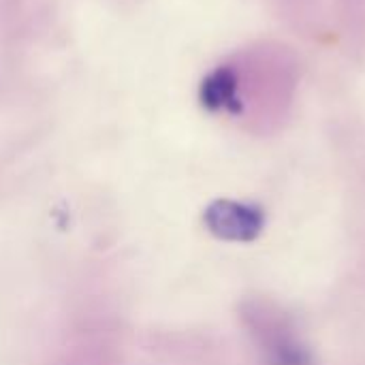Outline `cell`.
<instances>
[{"label":"cell","mask_w":365,"mask_h":365,"mask_svg":"<svg viewBox=\"0 0 365 365\" xmlns=\"http://www.w3.org/2000/svg\"><path fill=\"white\" fill-rule=\"evenodd\" d=\"M336 19L351 51L365 49V0H336Z\"/></svg>","instance_id":"3"},{"label":"cell","mask_w":365,"mask_h":365,"mask_svg":"<svg viewBox=\"0 0 365 365\" xmlns=\"http://www.w3.org/2000/svg\"><path fill=\"white\" fill-rule=\"evenodd\" d=\"M246 210L237 207V205H229V203H218L216 207L210 210L207 214V222L212 227V231H216L222 237H246V229H250L252 225L246 222Z\"/></svg>","instance_id":"4"},{"label":"cell","mask_w":365,"mask_h":365,"mask_svg":"<svg viewBox=\"0 0 365 365\" xmlns=\"http://www.w3.org/2000/svg\"><path fill=\"white\" fill-rule=\"evenodd\" d=\"M274 13L295 32L319 38L327 32L325 0H272Z\"/></svg>","instance_id":"2"},{"label":"cell","mask_w":365,"mask_h":365,"mask_svg":"<svg viewBox=\"0 0 365 365\" xmlns=\"http://www.w3.org/2000/svg\"><path fill=\"white\" fill-rule=\"evenodd\" d=\"M302 81L299 56L280 41H259L225 64L214 81V103L240 115L259 135L289 120Z\"/></svg>","instance_id":"1"}]
</instances>
